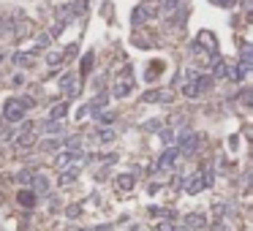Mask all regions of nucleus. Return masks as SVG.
<instances>
[{"label": "nucleus", "mask_w": 253, "mask_h": 231, "mask_svg": "<svg viewBox=\"0 0 253 231\" xmlns=\"http://www.w3.org/2000/svg\"><path fill=\"white\" fill-rule=\"evenodd\" d=\"M161 14H164L166 25L183 27L185 17H188V3L185 0H161Z\"/></svg>", "instance_id": "obj_1"}, {"label": "nucleus", "mask_w": 253, "mask_h": 231, "mask_svg": "<svg viewBox=\"0 0 253 231\" xmlns=\"http://www.w3.org/2000/svg\"><path fill=\"white\" fill-rule=\"evenodd\" d=\"M212 182H215L212 169H199V172H194L191 177L180 180V185H183L185 193H199V190H204V188H212Z\"/></svg>", "instance_id": "obj_2"}, {"label": "nucleus", "mask_w": 253, "mask_h": 231, "mask_svg": "<svg viewBox=\"0 0 253 231\" xmlns=\"http://www.w3.org/2000/svg\"><path fill=\"white\" fill-rule=\"evenodd\" d=\"M30 106H33V98H28V95L11 98V101L6 103V109H3V117H6V123H22L25 112H28Z\"/></svg>", "instance_id": "obj_3"}, {"label": "nucleus", "mask_w": 253, "mask_h": 231, "mask_svg": "<svg viewBox=\"0 0 253 231\" xmlns=\"http://www.w3.org/2000/svg\"><path fill=\"white\" fill-rule=\"evenodd\" d=\"M210 87H212V77H210V74H196V79L183 82V95H185V98H199V95L207 93Z\"/></svg>", "instance_id": "obj_4"}, {"label": "nucleus", "mask_w": 253, "mask_h": 231, "mask_svg": "<svg viewBox=\"0 0 253 231\" xmlns=\"http://www.w3.org/2000/svg\"><path fill=\"white\" fill-rule=\"evenodd\" d=\"M82 160H84V153L82 150H60L57 158H55V166H57V172H63V169H82Z\"/></svg>", "instance_id": "obj_5"}, {"label": "nucleus", "mask_w": 253, "mask_h": 231, "mask_svg": "<svg viewBox=\"0 0 253 231\" xmlns=\"http://www.w3.org/2000/svg\"><path fill=\"white\" fill-rule=\"evenodd\" d=\"M183 160V153L171 144V147H166V153L158 158V169L161 172H169V169H177V163Z\"/></svg>", "instance_id": "obj_6"}, {"label": "nucleus", "mask_w": 253, "mask_h": 231, "mask_svg": "<svg viewBox=\"0 0 253 231\" xmlns=\"http://www.w3.org/2000/svg\"><path fill=\"white\" fill-rule=\"evenodd\" d=\"M60 90H63L65 95H71V98H77V95L82 93V82H79L77 74H63V77H60Z\"/></svg>", "instance_id": "obj_7"}, {"label": "nucleus", "mask_w": 253, "mask_h": 231, "mask_svg": "<svg viewBox=\"0 0 253 231\" xmlns=\"http://www.w3.org/2000/svg\"><path fill=\"white\" fill-rule=\"evenodd\" d=\"M141 101L144 103H166V101H171V93L169 90H147V93L141 95Z\"/></svg>", "instance_id": "obj_8"}, {"label": "nucleus", "mask_w": 253, "mask_h": 231, "mask_svg": "<svg viewBox=\"0 0 253 231\" xmlns=\"http://www.w3.org/2000/svg\"><path fill=\"white\" fill-rule=\"evenodd\" d=\"M185 229H188V231H204V229H207V218H204L201 212L185 215Z\"/></svg>", "instance_id": "obj_9"}, {"label": "nucleus", "mask_w": 253, "mask_h": 231, "mask_svg": "<svg viewBox=\"0 0 253 231\" xmlns=\"http://www.w3.org/2000/svg\"><path fill=\"white\" fill-rule=\"evenodd\" d=\"M155 17V3H144V6H139L134 11V25H141V22H147V19Z\"/></svg>", "instance_id": "obj_10"}, {"label": "nucleus", "mask_w": 253, "mask_h": 231, "mask_svg": "<svg viewBox=\"0 0 253 231\" xmlns=\"http://www.w3.org/2000/svg\"><path fill=\"white\" fill-rule=\"evenodd\" d=\"M30 188H33V193H47V190H49V180L44 177V174L33 172V177H30Z\"/></svg>", "instance_id": "obj_11"}, {"label": "nucleus", "mask_w": 253, "mask_h": 231, "mask_svg": "<svg viewBox=\"0 0 253 231\" xmlns=\"http://www.w3.org/2000/svg\"><path fill=\"white\" fill-rule=\"evenodd\" d=\"M196 44H199V47H204L207 54L218 49V44H215V36H212V33H207V30H204V33H199V41H196Z\"/></svg>", "instance_id": "obj_12"}, {"label": "nucleus", "mask_w": 253, "mask_h": 231, "mask_svg": "<svg viewBox=\"0 0 253 231\" xmlns=\"http://www.w3.org/2000/svg\"><path fill=\"white\" fill-rule=\"evenodd\" d=\"M79 172H82V169H63V172H60V185H68V182H74V180L79 177Z\"/></svg>", "instance_id": "obj_13"}, {"label": "nucleus", "mask_w": 253, "mask_h": 231, "mask_svg": "<svg viewBox=\"0 0 253 231\" xmlns=\"http://www.w3.org/2000/svg\"><path fill=\"white\" fill-rule=\"evenodd\" d=\"M17 202L22 204V207H33V204H35V193H33V190H19Z\"/></svg>", "instance_id": "obj_14"}, {"label": "nucleus", "mask_w": 253, "mask_h": 231, "mask_svg": "<svg viewBox=\"0 0 253 231\" xmlns=\"http://www.w3.org/2000/svg\"><path fill=\"white\" fill-rule=\"evenodd\" d=\"M93 136L98 139V142H114V136H117V133H114L112 128H95Z\"/></svg>", "instance_id": "obj_15"}, {"label": "nucleus", "mask_w": 253, "mask_h": 231, "mask_svg": "<svg viewBox=\"0 0 253 231\" xmlns=\"http://www.w3.org/2000/svg\"><path fill=\"white\" fill-rule=\"evenodd\" d=\"M134 182H136L134 174H120V177H117V188L120 190H131V188H134Z\"/></svg>", "instance_id": "obj_16"}, {"label": "nucleus", "mask_w": 253, "mask_h": 231, "mask_svg": "<svg viewBox=\"0 0 253 231\" xmlns=\"http://www.w3.org/2000/svg\"><path fill=\"white\" fill-rule=\"evenodd\" d=\"M128 93H131V82H123V79H120V82L114 84V90H112L114 98H123V95H128Z\"/></svg>", "instance_id": "obj_17"}, {"label": "nucleus", "mask_w": 253, "mask_h": 231, "mask_svg": "<svg viewBox=\"0 0 253 231\" xmlns=\"http://www.w3.org/2000/svg\"><path fill=\"white\" fill-rule=\"evenodd\" d=\"M11 60H14L17 65H22V68H25V65H30V63H33V52H17Z\"/></svg>", "instance_id": "obj_18"}, {"label": "nucleus", "mask_w": 253, "mask_h": 231, "mask_svg": "<svg viewBox=\"0 0 253 231\" xmlns=\"http://www.w3.org/2000/svg\"><path fill=\"white\" fill-rule=\"evenodd\" d=\"M93 63H95V54H93V52H87V54L82 57V74H84V77L93 71Z\"/></svg>", "instance_id": "obj_19"}, {"label": "nucleus", "mask_w": 253, "mask_h": 231, "mask_svg": "<svg viewBox=\"0 0 253 231\" xmlns=\"http://www.w3.org/2000/svg\"><path fill=\"white\" fill-rule=\"evenodd\" d=\"M65 112H68V106H65V103H55L52 112H49V117H52V120H63Z\"/></svg>", "instance_id": "obj_20"}, {"label": "nucleus", "mask_w": 253, "mask_h": 231, "mask_svg": "<svg viewBox=\"0 0 253 231\" xmlns=\"http://www.w3.org/2000/svg\"><path fill=\"white\" fill-rule=\"evenodd\" d=\"M95 163H101V166H109V163H117V155L114 153H109V155H95Z\"/></svg>", "instance_id": "obj_21"}, {"label": "nucleus", "mask_w": 253, "mask_h": 231, "mask_svg": "<svg viewBox=\"0 0 253 231\" xmlns=\"http://www.w3.org/2000/svg\"><path fill=\"white\" fill-rule=\"evenodd\" d=\"M60 139H44L41 142V150H47V153H55V150H60Z\"/></svg>", "instance_id": "obj_22"}, {"label": "nucleus", "mask_w": 253, "mask_h": 231, "mask_svg": "<svg viewBox=\"0 0 253 231\" xmlns=\"http://www.w3.org/2000/svg\"><path fill=\"white\" fill-rule=\"evenodd\" d=\"M44 130H47V133H60L63 125H60V120H47V123H44Z\"/></svg>", "instance_id": "obj_23"}, {"label": "nucleus", "mask_w": 253, "mask_h": 231, "mask_svg": "<svg viewBox=\"0 0 253 231\" xmlns=\"http://www.w3.org/2000/svg\"><path fill=\"white\" fill-rule=\"evenodd\" d=\"M49 44H52V36H49V33H41V36L35 38V49H47Z\"/></svg>", "instance_id": "obj_24"}, {"label": "nucleus", "mask_w": 253, "mask_h": 231, "mask_svg": "<svg viewBox=\"0 0 253 231\" xmlns=\"http://www.w3.org/2000/svg\"><path fill=\"white\" fill-rule=\"evenodd\" d=\"M106 103H109V98H106V93H101V95H95V101L90 103V109H104Z\"/></svg>", "instance_id": "obj_25"}, {"label": "nucleus", "mask_w": 253, "mask_h": 231, "mask_svg": "<svg viewBox=\"0 0 253 231\" xmlns=\"http://www.w3.org/2000/svg\"><path fill=\"white\" fill-rule=\"evenodd\" d=\"M161 139L166 142V147H171V144H174V130H169V128H161Z\"/></svg>", "instance_id": "obj_26"}, {"label": "nucleus", "mask_w": 253, "mask_h": 231, "mask_svg": "<svg viewBox=\"0 0 253 231\" xmlns=\"http://www.w3.org/2000/svg\"><path fill=\"white\" fill-rule=\"evenodd\" d=\"M47 63L49 65H60V63H63V52H49L47 54Z\"/></svg>", "instance_id": "obj_27"}, {"label": "nucleus", "mask_w": 253, "mask_h": 231, "mask_svg": "<svg viewBox=\"0 0 253 231\" xmlns=\"http://www.w3.org/2000/svg\"><path fill=\"white\" fill-rule=\"evenodd\" d=\"M79 52V44H68V47L63 49V60H68V57H74V54Z\"/></svg>", "instance_id": "obj_28"}, {"label": "nucleus", "mask_w": 253, "mask_h": 231, "mask_svg": "<svg viewBox=\"0 0 253 231\" xmlns=\"http://www.w3.org/2000/svg\"><path fill=\"white\" fill-rule=\"evenodd\" d=\"M65 150H77V153H79V150H82V139H79V136L68 139V142H65Z\"/></svg>", "instance_id": "obj_29"}, {"label": "nucleus", "mask_w": 253, "mask_h": 231, "mask_svg": "<svg viewBox=\"0 0 253 231\" xmlns=\"http://www.w3.org/2000/svg\"><path fill=\"white\" fill-rule=\"evenodd\" d=\"M210 3H215V6H221V8H234L237 6V0H210Z\"/></svg>", "instance_id": "obj_30"}, {"label": "nucleus", "mask_w": 253, "mask_h": 231, "mask_svg": "<svg viewBox=\"0 0 253 231\" xmlns=\"http://www.w3.org/2000/svg\"><path fill=\"white\" fill-rule=\"evenodd\" d=\"M158 231H177V229L169 223V220H161V223H158Z\"/></svg>", "instance_id": "obj_31"}, {"label": "nucleus", "mask_w": 253, "mask_h": 231, "mask_svg": "<svg viewBox=\"0 0 253 231\" xmlns=\"http://www.w3.org/2000/svg\"><path fill=\"white\" fill-rule=\"evenodd\" d=\"M215 215H218V218H226V215H229V207H224V204H218V207H215Z\"/></svg>", "instance_id": "obj_32"}, {"label": "nucleus", "mask_w": 253, "mask_h": 231, "mask_svg": "<svg viewBox=\"0 0 253 231\" xmlns=\"http://www.w3.org/2000/svg\"><path fill=\"white\" fill-rule=\"evenodd\" d=\"M144 128H147V130H161V120H150Z\"/></svg>", "instance_id": "obj_33"}, {"label": "nucleus", "mask_w": 253, "mask_h": 231, "mask_svg": "<svg viewBox=\"0 0 253 231\" xmlns=\"http://www.w3.org/2000/svg\"><path fill=\"white\" fill-rule=\"evenodd\" d=\"M22 82H25V77H22V74H17V77L11 79V84H14V87H19V84H22Z\"/></svg>", "instance_id": "obj_34"}, {"label": "nucleus", "mask_w": 253, "mask_h": 231, "mask_svg": "<svg viewBox=\"0 0 253 231\" xmlns=\"http://www.w3.org/2000/svg\"><path fill=\"white\" fill-rule=\"evenodd\" d=\"M79 212H82V209H79V207H68V218H77Z\"/></svg>", "instance_id": "obj_35"}, {"label": "nucleus", "mask_w": 253, "mask_h": 231, "mask_svg": "<svg viewBox=\"0 0 253 231\" xmlns=\"http://www.w3.org/2000/svg\"><path fill=\"white\" fill-rule=\"evenodd\" d=\"M240 98H242V103H251V90H245V93H242Z\"/></svg>", "instance_id": "obj_36"}, {"label": "nucleus", "mask_w": 253, "mask_h": 231, "mask_svg": "<svg viewBox=\"0 0 253 231\" xmlns=\"http://www.w3.org/2000/svg\"><path fill=\"white\" fill-rule=\"evenodd\" d=\"M212 231H226V226L224 223H215V226H212Z\"/></svg>", "instance_id": "obj_37"}, {"label": "nucleus", "mask_w": 253, "mask_h": 231, "mask_svg": "<svg viewBox=\"0 0 253 231\" xmlns=\"http://www.w3.org/2000/svg\"><path fill=\"white\" fill-rule=\"evenodd\" d=\"M3 57H6V54H3V52H0V63H3Z\"/></svg>", "instance_id": "obj_38"}, {"label": "nucleus", "mask_w": 253, "mask_h": 231, "mask_svg": "<svg viewBox=\"0 0 253 231\" xmlns=\"http://www.w3.org/2000/svg\"><path fill=\"white\" fill-rule=\"evenodd\" d=\"M177 231H188V229H177Z\"/></svg>", "instance_id": "obj_39"}, {"label": "nucleus", "mask_w": 253, "mask_h": 231, "mask_svg": "<svg viewBox=\"0 0 253 231\" xmlns=\"http://www.w3.org/2000/svg\"><path fill=\"white\" fill-rule=\"evenodd\" d=\"M79 231H84V229H79Z\"/></svg>", "instance_id": "obj_40"}]
</instances>
